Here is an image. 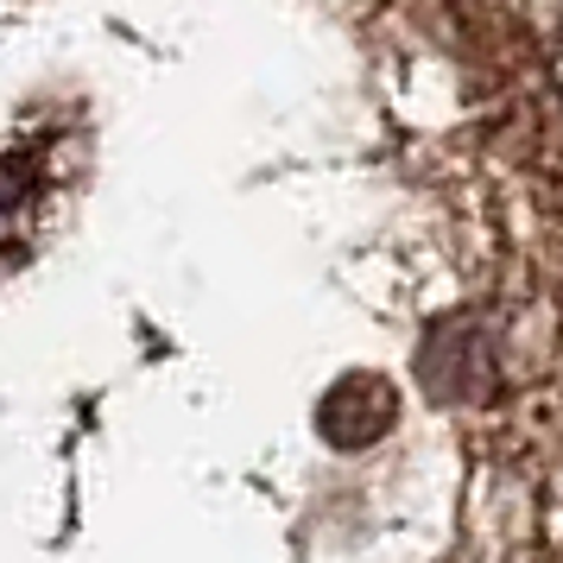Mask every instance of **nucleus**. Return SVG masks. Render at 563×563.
I'll use <instances>...</instances> for the list:
<instances>
[{
    "label": "nucleus",
    "mask_w": 563,
    "mask_h": 563,
    "mask_svg": "<svg viewBox=\"0 0 563 563\" xmlns=\"http://www.w3.org/2000/svg\"><path fill=\"white\" fill-rule=\"evenodd\" d=\"M424 380L437 399H482L494 380V342L475 317H450L424 335Z\"/></svg>",
    "instance_id": "1"
}]
</instances>
